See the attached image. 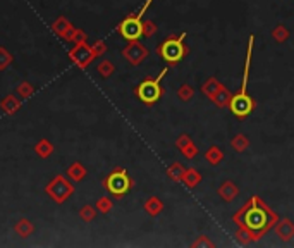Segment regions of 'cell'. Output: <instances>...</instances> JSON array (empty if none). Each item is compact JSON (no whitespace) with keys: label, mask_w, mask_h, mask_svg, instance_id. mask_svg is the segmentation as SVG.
<instances>
[{"label":"cell","mask_w":294,"mask_h":248,"mask_svg":"<svg viewBox=\"0 0 294 248\" xmlns=\"http://www.w3.org/2000/svg\"><path fill=\"white\" fill-rule=\"evenodd\" d=\"M234 222L239 226L238 238L245 240V236H250V240H258L274 226V222H277V217L258 196H253L234 216Z\"/></svg>","instance_id":"cell-1"},{"label":"cell","mask_w":294,"mask_h":248,"mask_svg":"<svg viewBox=\"0 0 294 248\" xmlns=\"http://www.w3.org/2000/svg\"><path fill=\"white\" fill-rule=\"evenodd\" d=\"M253 44L255 36H250V45H248V54H246V62H245V72H243V83H241V92L231 96L229 108L231 112L239 119H245L251 112L255 110V100L246 93L248 90V76H250V64H251V52H253Z\"/></svg>","instance_id":"cell-2"},{"label":"cell","mask_w":294,"mask_h":248,"mask_svg":"<svg viewBox=\"0 0 294 248\" xmlns=\"http://www.w3.org/2000/svg\"><path fill=\"white\" fill-rule=\"evenodd\" d=\"M186 36H188V34H186V31H184V33H181L177 38L170 36V38H167V40H164L157 48L158 56L170 66L181 62L186 56H188V46H186V44H184Z\"/></svg>","instance_id":"cell-3"},{"label":"cell","mask_w":294,"mask_h":248,"mask_svg":"<svg viewBox=\"0 0 294 248\" xmlns=\"http://www.w3.org/2000/svg\"><path fill=\"white\" fill-rule=\"evenodd\" d=\"M165 74H167V69H162L157 78H146L136 86V96L145 106H153L162 98V95H164L162 80Z\"/></svg>","instance_id":"cell-4"},{"label":"cell","mask_w":294,"mask_h":248,"mask_svg":"<svg viewBox=\"0 0 294 248\" xmlns=\"http://www.w3.org/2000/svg\"><path fill=\"white\" fill-rule=\"evenodd\" d=\"M153 0H145V6L139 9L138 14H131L129 18H126L121 24L117 26V31L122 38H126L127 42H134L139 40L143 36V21L141 18L145 16V12L148 10V7L152 6Z\"/></svg>","instance_id":"cell-5"},{"label":"cell","mask_w":294,"mask_h":248,"mask_svg":"<svg viewBox=\"0 0 294 248\" xmlns=\"http://www.w3.org/2000/svg\"><path fill=\"white\" fill-rule=\"evenodd\" d=\"M45 193L52 202L62 205L71 198V195H74V186H72L71 181H67L64 174H57L45 186Z\"/></svg>","instance_id":"cell-6"},{"label":"cell","mask_w":294,"mask_h":248,"mask_svg":"<svg viewBox=\"0 0 294 248\" xmlns=\"http://www.w3.org/2000/svg\"><path fill=\"white\" fill-rule=\"evenodd\" d=\"M103 186H105V190L110 193L112 196L121 198V196H124L131 190L133 181H131V178H129V174H127L126 169L119 168V169L112 170V172L105 178Z\"/></svg>","instance_id":"cell-7"},{"label":"cell","mask_w":294,"mask_h":248,"mask_svg":"<svg viewBox=\"0 0 294 248\" xmlns=\"http://www.w3.org/2000/svg\"><path fill=\"white\" fill-rule=\"evenodd\" d=\"M69 57H71V60L74 62L77 68L86 69L91 64V60L95 59V54L91 50V45L83 42V44H74V46L69 50Z\"/></svg>","instance_id":"cell-8"},{"label":"cell","mask_w":294,"mask_h":248,"mask_svg":"<svg viewBox=\"0 0 294 248\" xmlns=\"http://www.w3.org/2000/svg\"><path fill=\"white\" fill-rule=\"evenodd\" d=\"M148 54H150L148 48H146L143 44H139V40L129 42L122 50V56L126 57V60L133 66H139L141 62H145L146 57H148Z\"/></svg>","instance_id":"cell-9"},{"label":"cell","mask_w":294,"mask_h":248,"mask_svg":"<svg viewBox=\"0 0 294 248\" xmlns=\"http://www.w3.org/2000/svg\"><path fill=\"white\" fill-rule=\"evenodd\" d=\"M52 31L57 34L62 40H69V36L72 34V31H74V24H72L71 21H67V19L64 18V16H59V18L53 21L52 24Z\"/></svg>","instance_id":"cell-10"},{"label":"cell","mask_w":294,"mask_h":248,"mask_svg":"<svg viewBox=\"0 0 294 248\" xmlns=\"http://www.w3.org/2000/svg\"><path fill=\"white\" fill-rule=\"evenodd\" d=\"M22 106V102H21V98H17L15 95H5L2 98V102H0V107H2V110L5 112V114H9V116H14L15 112H19V108H21Z\"/></svg>","instance_id":"cell-11"},{"label":"cell","mask_w":294,"mask_h":248,"mask_svg":"<svg viewBox=\"0 0 294 248\" xmlns=\"http://www.w3.org/2000/svg\"><path fill=\"white\" fill-rule=\"evenodd\" d=\"M14 232L19 238H29L34 232V224L31 222L29 219H19L17 222L14 224Z\"/></svg>","instance_id":"cell-12"},{"label":"cell","mask_w":294,"mask_h":248,"mask_svg":"<svg viewBox=\"0 0 294 248\" xmlns=\"http://www.w3.org/2000/svg\"><path fill=\"white\" fill-rule=\"evenodd\" d=\"M276 231H277L279 238H282L284 242H289V240L294 236V224L289 219H282L277 222Z\"/></svg>","instance_id":"cell-13"},{"label":"cell","mask_w":294,"mask_h":248,"mask_svg":"<svg viewBox=\"0 0 294 248\" xmlns=\"http://www.w3.org/2000/svg\"><path fill=\"white\" fill-rule=\"evenodd\" d=\"M86 176H88V170L83 164H81V162H72V164L67 168V178L69 180L77 181V183H79V181H83Z\"/></svg>","instance_id":"cell-14"},{"label":"cell","mask_w":294,"mask_h":248,"mask_svg":"<svg viewBox=\"0 0 294 248\" xmlns=\"http://www.w3.org/2000/svg\"><path fill=\"white\" fill-rule=\"evenodd\" d=\"M34 154H36L40 158H48L50 155L53 154L52 142H50V140H46V138H41L40 142L34 145Z\"/></svg>","instance_id":"cell-15"},{"label":"cell","mask_w":294,"mask_h":248,"mask_svg":"<svg viewBox=\"0 0 294 248\" xmlns=\"http://www.w3.org/2000/svg\"><path fill=\"white\" fill-rule=\"evenodd\" d=\"M219 195L222 196V200L232 202V200L236 198V196H238V188H236V184L232 183V181H226V183L220 184Z\"/></svg>","instance_id":"cell-16"},{"label":"cell","mask_w":294,"mask_h":248,"mask_svg":"<svg viewBox=\"0 0 294 248\" xmlns=\"http://www.w3.org/2000/svg\"><path fill=\"white\" fill-rule=\"evenodd\" d=\"M145 210L148 212L150 216L155 217L164 210V204H162V200L157 198V196H150V198L145 202Z\"/></svg>","instance_id":"cell-17"},{"label":"cell","mask_w":294,"mask_h":248,"mask_svg":"<svg viewBox=\"0 0 294 248\" xmlns=\"http://www.w3.org/2000/svg\"><path fill=\"white\" fill-rule=\"evenodd\" d=\"M231 92L229 90H227V88H220V90L219 92H217L215 93V95L214 96H212V102H214L215 104V106L217 107H226V106H229V102H231Z\"/></svg>","instance_id":"cell-18"},{"label":"cell","mask_w":294,"mask_h":248,"mask_svg":"<svg viewBox=\"0 0 294 248\" xmlns=\"http://www.w3.org/2000/svg\"><path fill=\"white\" fill-rule=\"evenodd\" d=\"M201 181V174L196 169H186L184 170V176H183V183L189 188H195Z\"/></svg>","instance_id":"cell-19"},{"label":"cell","mask_w":294,"mask_h":248,"mask_svg":"<svg viewBox=\"0 0 294 248\" xmlns=\"http://www.w3.org/2000/svg\"><path fill=\"white\" fill-rule=\"evenodd\" d=\"M15 93H17V96L21 100H28L31 96L34 95V86L28 81H22V83L17 84V88H15Z\"/></svg>","instance_id":"cell-20"},{"label":"cell","mask_w":294,"mask_h":248,"mask_svg":"<svg viewBox=\"0 0 294 248\" xmlns=\"http://www.w3.org/2000/svg\"><path fill=\"white\" fill-rule=\"evenodd\" d=\"M220 88H222V84H220L219 81L215 80V78H210V80H208L207 83L203 84V88H201V90H203V93L208 96V98H212V96H214L215 93L220 90Z\"/></svg>","instance_id":"cell-21"},{"label":"cell","mask_w":294,"mask_h":248,"mask_svg":"<svg viewBox=\"0 0 294 248\" xmlns=\"http://www.w3.org/2000/svg\"><path fill=\"white\" fill-rule=\"evenodd\" d=\"M205 157H207V160L210 162L212 166H217V164H220V160L224 158V154H222V150H220L219 146H212V148L207 150Z\"/></svg>","instance_id":"cell-22"},{"label":"cell","mask_w":294,"mask_h":248,"mask_svg":"<svg viewBox=\"0 0 294 248\" xmlns=\"http://www.w3.org/2000/svg\"><path fill=\"white\" fill-rule=\"evenodd\" d=\"M184 170H186V169L179 164V162H174V164L167 169V174H169L170 180H174V181H183Z\"/></svg>","instance_id":"cell-23"},{"label":"cell","mask_w":294,"mask_h":248,"mask_svg":"<svg viewBox=\"0 0 294 248\" xmlns=\"http://www.w3.org/2000/svg\"><path fill=\"white\" fill-rule=\"evenodd\" d=\"M14 62V57L5 46H0V71H5L10 64Z\"/></svg>","instance_id":"cell-24"},{"label":"cell","mask_w":294,"mask_h":248,"mask_svg":"<svg viewBox=\"0 0 294 248\" xmlns=\"http://www.w3.org/2000/svg\"><path fill=\"white\" fill-rule=\"evenodd\" d=\"M96 207H91V205H84V207H81L79 210V217L83 222H91V220H95L96 217Z\"/></svg>","instance_id":"cell-25"},{"label":"cell","mask_w":294,"mask_h":248,"mask_svg":"<svg viewBox=\"0 0 294 248\" xmlns=\"http://www.w3.org/2000/svg\"><path fill=\"white\" fill-rule=\"evenodd\" d=\"M96 71H98V74L102 76V78H110L112 74H114V71H115V68H114V64H112L110 60H102L98 64V68H96Z\"/></svg>","instance_id":"cell-26"},{"label":"cell","mask_w":294,"mask_h":248,"mask_svg":"<svg viewBox=\"0 0 294 248\" xmlns=\"http://www.w3.org/2000/svg\"><path fill=\"white\" fill-rule=\"evenodd\" d=\"M95 207H96V210L102 212V214H108L112 208V200L108 198V196H100V198L96 200Z\"/></svg>","instance_id":"cell-27"},{"label":"cell","mask_w":294,"mask_h":248,"mask_svg":"<svg viewBox=\"0 0 294 248\" xmlns=\"http://www.w3.org/2000/svg\"><path fill=\"white\" fill-rule=\"evenodd\" d=\"M248 146V138L245 134H238L234 140H232V148L236 150V152H245Z\"/></svg>","instance_id":"cell-28"},{"label":"cell","mask_w":294,"mask_h":248,"mask_svg":"<svg viewBox=\"0 0 294 248\" xmlns=\"http://www.w3.org/2000/svg\"><path fill=\"white\" fill-rule=\"evenodd\" d=\"M88 40V34L84 33L83 30L79 28H74V31H72V34L69 36L67 42H72V44H83V42Z\"/></svg>","instance_id":"cell-29"},{"label":"cell","mask_w":294,"mask_h":248,"mask_svg":"<svg viewBox=\"0 0 294 248\" xmlns=\"http://www.w3.org/2000/svg\"><path fill=\"white\" fill-rule=\"evenodd\" d=\"M91 50H93V54H95V57H102L103 54L107 52V45H105V42H102V40L95 42V44L91 45Z\"/></svg>","instance_id":"cell-30"},{"label":"cell","mask_w":294,"mask_h":248,"mask_svg":"<svg viewBox=\"0 0 294 248\" xmlns=\"http://www.w3.org/2000/svg\"><path fill=\"white\" fill-rule=\"evenodd\" d=\"M179 98L181 100H184V102H188V100H191V96H193V88L189 86V84H183V86L179 88Z\"/></svg>","instance_id":"cell-31"},{"label":"cell","mask_w":294,"mask_h":248,"mask_svg":"<svg viewBox=\"0 0 294 248\" xmlns=\"http://www.w3.org/2000/svg\"><path fill=\"white\" fill-rule=\"evenodd\" d=\"M274 38H276L279 44L286 42V40H288V30H286L284 26H277V28L274 30Z\"/></svg>","instance_id":"cell-32"},{"label":"cell","mask_w":294,"mask_h":248,"mask_svg":"<svg viewBox=\"0 0 294 248\" xmlns=\"http://www.w3.org/2000/svg\"><path fill=\"white\" fill-rule=\"evenodd\" d=\"M181 152H183V154L186 155V158H193L196 154H198V148H196V146H195V143L191 142V143H189V145H186L184 148L181 150Z\"/></svg>","instance_id":"cell-33"},{"label":"cell","mask_w":294,"mask_h":248,"mask_svg":"<svg viewBox=\"0 0 294 248\" xmlns=\"http://www.w3.org/2000/svg\"><path fill=\"white\" fill-rule=\"evenodd\" d=\"M155 31H157V26H155L152 21L143 22V36H152Z\"/></svg>","instance_id":"cell-34"},{"label":"cell","mask_w":294,"mask_h":248,"mask_svg":"<svg viewBox=\"0 0 294 248\" xmlns=\"http://www.w3.org/2000/svg\"><path fill=\"white\" fill-rule=\"evenodd\" d=\"M191 143V138L188 136V134H183L179 140H177V146H179V150H183L186 145H189Z\"/></svg>","instance_id":"cell-35"}]
</instances>
